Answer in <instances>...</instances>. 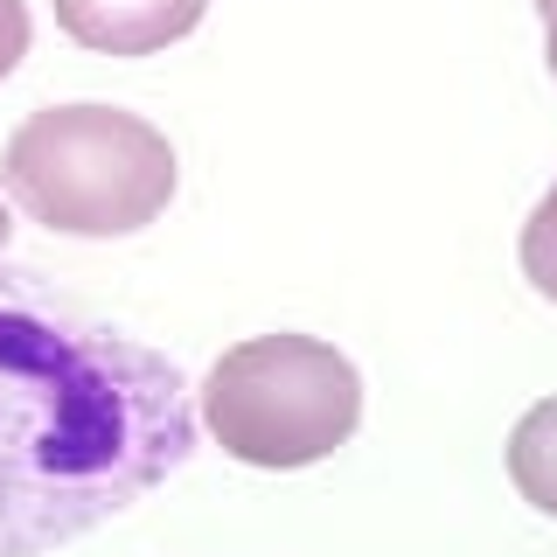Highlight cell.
Returning a JSON list of instances; mask_svg holds the SVG:
<instances>
[{
	"label": "cell",
	"mask_w": 557,
	"mask_h": 557,
	"mask_svg": "<svg viewBox=\"0 0 557 557\" xmlns=\"http://www.w3.org/2000/svg\"><path fill=\"white\" fill-rule=\"evenodd\" d=\"M536 14H544V63L557 77V0H536Z\"/></svg>",
	"instance_id": "ba28073f"
},
{
	"label": "cell",
	"mask_w": 557,
	"mask_h": 557,
	"mask_svg": "<svg viewBox=\"0 0 557 557\" xmlns=\"http://www.w3.org/2000/svg\"><path fill=\"white\" fill-rule=\"evenodd\" d=\"M516 258H522V278H530V286H536V293H544V300L557 307V182L544 188V202L530 209Z\"/></svg>",
	"instance_id": "8992f818"
},
{
	"label": "cell",
	"mask_w": 557,
	"mask_h": 557,
	"mask_svg": "<svg viewBox=\"0 0 557 557\" xmlns=\"http://www.w3.org/2000/svg\"><path fill=\"white\" fill-rule=\"evenodd\" d=\"M209 14V0H57V22L91 57H153L182 42Z\"/></svg>",
	"instance_id": "277c9868"
},
{
	"label": "cell",
	"mask_w": 557,
	"mask_h": 557,
	"mask_svg": "<svg viewBox=\"0 0 557 557\" xmlns=\"http://www.w3.org/2000/svg\"><path fill=\"white\" fill-rule=\"evenodd\" d=\"M0 182L28 223L63 237H133L174 202V147L126 104H42L14 126Z\"/></svg>",
	"instance_id": "7a4b0ae2"
},
{
	"label": "cell",
	"mask_w": 557,
	"mask_h": 557,
	"mask_svg": "<svg viewBox=\"0 0 557 557\" xmlns=\"http://www.w3.org/2000/svg\"><path fill=\"white\" fill-rule=\"evenodd\" d=\"M196 405L161 348L0 272V557H42L153 495L196 453Z\"/></svg>",
	"instance_id": "6da1fadb"
},
{
	"label": "cell",
	"mask_w": 557,
	"mask_h": 557,
	"mask_svg": "<svg viewBox=\"0 0 557 557\" xmlns=\"http://www.w3.org/2000/svg\"><path fill=\"white\" fill-rule=\"evenodd\" d=\"M8 231H14V223H8V209H0V251H8Z\"/></svg>",
	"instance_id": "9c48e42d"
},
{
	"label": "cell",
	"mask_w": 557,
	"mask_h": 557,
	"mask_svg": "<svg viewBox=\"0 0 557 557\" xmlns=\"http://www.w3.org/2000/svg\"><path fill=\"white\" fill-rule=\"evenodd\" d=\"M509 481L530 509L557 516V397L530 405L509 432Z\"/></svg>",
	"instance_id": "5b68a950"
},
{
	"label": "cell",
	"mask_w": 557,
	"mask_h": 557,
	"mask_svg": "<svg viewBox=\"0 0 557 557\" xmlns=\"http://www.w3.org/2000/svg\"><path fill=\"white\" fill-rule=\"evenodd\" d=\"M22 57H28V0H0V77H14Z\"/></svg>",
	"instance_id": "52a82bcc"
},
{
	"label": "cell",
	"mask_w": 557,
	"mask_h": 557,
	"mask_svg": "<svg viewBox=\"0 0 557 557\" xmlns=\"http://www.w3.org/2000/svg\"><path fill=\"white\" fill-rule=\"evenodd\" d=\"M202 425L231 460L293 474L362 425V376L321 335H251L202 376Z\"/></svg>",
	"instance_id": "3957f363"
}]
</instances>
